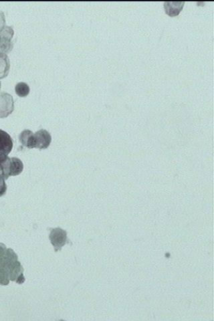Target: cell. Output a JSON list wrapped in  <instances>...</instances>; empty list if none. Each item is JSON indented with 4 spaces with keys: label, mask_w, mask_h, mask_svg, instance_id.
Segmentation results:
<instances>
[{
    "label": "cell",
    "mask_w": 214,
    "mask_h": 321,
    "mask_svg": "<svg viewBox=\"0 0 214 321\" xmlns=\"http://www.w3.org/2000/svg\"><path fill=\"white\" fill-rule=\"evenodd\" d=\"M23 269L18 261V256L5 245L0 244V285H7L10 281L23 283L25 279Z\"/></svg>",
    "instance_id": "cell-1"
},
{
    "label": "cell",
    "mask_w": 214,
    "mask_h": 321,
    "mask_svg": "<svg viewBox=\"0 0 214 321\" xmlns=\"http://www.w3.org/2000/svg\"><path fill=\"white\" fill-rule=\"evenodd\" d=\"M49 238L55 251L61 250L62 247L67 243H69L66 232L60 227L52 230Z\"/></svg>",
    "instance_id": "cell-2"
},
{
    "label": "cell",
    "mask_w": 214,
    "mask_h": 321,
    "mask_svg": "<svg viewBox=\"0 0 214 321\" xmlns=\"http://www.w3.org/2000/svg\"><path fill=\"white\" fill-rule=\"evenodd\" d=\"M14 110V99L12 95L5 92H0V119L6 117L12 113Z\"/></svg>",
    "instance_id": "cell-3"
},
{
    "label": "cell",
    "mask_w": 214,
    "mask_h": 321,
    "mask_svg": "<svg viewBox=\"0 0 214 321\" xmlns=\"http://www.w3.org/2000/svg\"><path fill=\"white\" fill-rule=\"evenodd\" d=\"M14 34V30L10 27H5L0 30V52L7 54L12 51L13 45L11 40Z\"/></svg>",
    "instance_id": "cell-4"
},
{
    "label": "cell",
    "mask_w": 214,
    "mask_h": 321,
    "mask_svg": "<svg viewBox=\"0 0 214 321\" xmlns=\"http://www.w3.org/2000/svg\"><path fill=\"white\" fill-rule=\"evenodd\" d=\"M13 148L12 139L9 134L0 129V157L8 156Z\"/></svg>",
    "instance_id": "cell-5"
},
{
    "label": "cell",
    "mask_w": 214,
    "mask_h": 321,
    "mask_svg": "<svg viewBox=\"0 0 214 321\" xmlns=\"http://www.w3.org/2000/svg\"><path fill=\"white\" fill-rule=\"evenodd\" d=\"M35 136L36 148L46 149L52 142L51 134L45 129L39 130L34 133Z\"/></svg>",
    "instance_id": "cell-6"
},
{
    "label": "cell",
    "mask_w": 214,
    "mask_h": 321,
    "mask_svg": "<svg viewBox=\"0 0 214 321\" xmlns=\"http://www.w3.org/2000/svg\"><path fill=\"white\" fill-rule=\"evenodd\" d=\"M19 140L23 146L28 149L36 148L35 136L30 130H23L19 134Z\"/></svg>",
    "instance_id": "cell-7"
},
{
    "label": "cell",
    "mask_w": 214,
    "mask_h": 321,
    "mask_svg": "<svg viewBox=\"0 0 214 321\" xmlns=\"http://www.w3.org/2000/svg\"><path fill=\"white\" fill-rule=\"evenodd\" d=\"M185 2H164L165 13L170 16H176L181 12L184 6Z\"/></svg>",
    "instance_id": "cell-8"
},
{
    "label": "cell",
    "mask_w": 214,
    "mask_h": 321,
    "mask_svg": "<svg viewBox=\"0 0 214 321\" xmlns=\"http://www.w3.org/2000/svg\"><path fill=\"white\" fill-rule=\"evenodd\" d=\"M10 68V60L7 54L0 52V79L7 77Z\"/></svg>",
    "instance_id": "cell-9"
},
{
    "label": "cell",
    "mask_w": 214,
    "mask_h": 321,
    "mask_svg": "<svg viewBox=\"0 0 214 321\" xmlns=\"http://www.w3.org/2000/svg\"><path fill=\"white\" fill-rule=\"evenodd\" d=\"M23 170V164L22 162L18 158H10V175L11 176H16L20 174Z\"/></svg>",
    "instance_id": "cell-10"
},
{
    "label": "cell",
    "mask_w": 214,
    "mask_h": 321,
    "mask_svg": "<svg viewBox=\"0 0 214 321\" xmlns=\"http://www.w3.org/2000/svg\"><path fill=\"white\" fill-rule=\"evenodd\" d=\"M15 91L19 97H26L29 95L30 89L29 86L27 83L21 82L16 84Z\"/></svg>",
    "instance_id": "cell-11"
},
{
    "label": "cell",
    "mask_w": 214,
    "mask_h": 321,
    "mask_svg": "<svg viewBox=\"0 0 214 321\" xmlns=\"http://www.w3.org/2000/svg\"><path fill=\"white\" fill-rule=\"evenodd\" d=\"M6 190H7V186H6L5 179L0 175V197L5 195Z\"/></svg>",
    "instance_id": "cell-12"
},
{
    "label": "cell",
    "mask_w": 214,
    "mask_h": 321,
    "mask_svg": "<svg viewBox=\"0 0 214 321\" xmlns=\"http://www.w3.org/2000/svg\"><path fill=\"white\" fill-rule=\"evenodd\" d=\"M5 27V18L3 13L0 12V30Z\"/></svg>",
    "instance_id": "cell-13"
},
{
    "label": "cell",
    "mask_w": 214,
    "mask_h": 321,
    "mask_svg": "<svg viewBox=\"0 0 214 321\" xmlns=\"http://www.w3.org/2000/svg\"><path fill=\"white\" fill-rule=\"evenodd\" d=\"M0 88H1V82H0Z\"/></svg>",
    "instance_id": "cell-14"
}]
</instances>
